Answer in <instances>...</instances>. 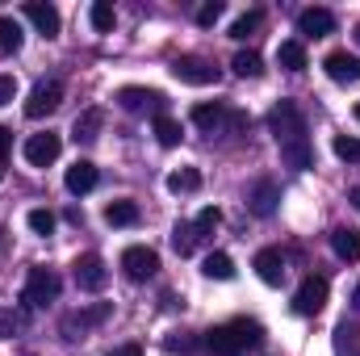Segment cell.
Returning a JSON list of instances; mask_svg holds the SVG:
<instances>
[{
    "label": "cell",
    "mask_w": 360,
    "mask_h": 356,
    "mask_svg": "<svg viewBox=\"0 0 360 356\" xmlns=\"http://www.w3.org/2000/svg\"><path fill=\"white\" fill-rule=\"evenodd\" d=\"M113 356H143V348H139V344H122Z\"/></svg>",
    "instance_id": "f35d334b"
},
{
    "label": "cell",
    "mask_w": 360,
    "mask_h": 356,
    "mask_svg": "<svg viewBox=\"0 0 360 356\" xmlns=\"http://www.w3.org/2000/svg\"><path fill=\"white\" fill-rule=\"evenodd\" d=\"M8 147H13V134L0 126V164H4V155H8Z\"/></svg>",
    "instance_id": "74e56055"
},
{
    "label": "cell",
    "mask_w": 360,
    "mask_h": 356,
    "mask_svg": "<svg viewBox=\"0 0 360 356\" xmlns=\"http://www.w3.org/2000/svg\"><path fill=\"white\" fill-rule=\"evenodd\" d=\"M122 268H126L130 281H147V276L160 272V256H155L151 248H126V252H122Z\"/></svg>",
    "instance_id": "7c38bea8"
},
{
    "label": "cell",
    "mask_w": 360,
    "mask_h": 356,
    "mask_svg": "<svg viewBox=\"0 0 360 356\" xmlns=\"http://www.w3.org/2000/svg\"><path fill=\"white\" fill-rule=\"evenodd\" d=\"M323 68H327V76H331L335 84H360V59L348 55V51H331V55L323 59Z\"/></svg>",
    "instance_id": "5bb4252c"
},
{
    "label": "cell",
    "mask_w": 360,
    "mask_h": 356,
    "mask_svg": "<svg viewBox=\"0 0 360 356\" xmlns=\"http://www.w3.org/2000/svg\"><path fill=\"white\" fill-rule=\"evenodd\" d=\"M21 331V314H13V310H0V340H13Z\"/></svg>",
    "instance_id": "d590c367"
},
{
    "label": "cell",
    "mask_w": 360,
    "mask_h": 356,
    "mask_svg": "<svg viewBox=\"0 0 360 356\" xmlns=\"http://www.w3.org/2000/svg\"><path fill=\"white\" fill-rule=\"evenodd\" d=\"M63 105V84L59 80H38L30 96H25V117L30 122H42V117H51L55 109Z\"/></svg>",
    "instance_id": "3957f363"
},
{
    "label": "cell",
    "mask_w": 360,
    "mask_h": 356,
    "mask_svg": "<svg viewBox=\"0 0 360 356\" xmlns=\"http://www.w3.org/2000/svg\"><path fill=\"white\" fill-rule=\"evenodd\" d=\"M323 306H327V281L323 276H306L297 285V293H293V310L297 314H319Z\"/></svg>",
    "instance_id": "9c48e42d"
},
{
    "label": "cell",
    "mask_w": 360,
    "mask_h": 356,
    "mask_svg": "<svg viewBox=\"0 0 360 356\" xmlns=\"http://www.w3.org/2000/svg\"><path fill=\"white\" fill-rule=\"evenodd\" d=\"M218 222H222V214H218V205H205V210H201V214L193 218V227H197V235H201V239H210V235L218 231Z\"/></svg>",
    "instance_id": "1f68e13d"
},
{
    "label": "cell",
    "mask_w": 360,
    "mask_h": 356,
    "mask_svg": "<svg viewBox=\"0 0 360 356\" xmlns=\"http://www.w3.org/2000/svg\"><path fill=\"white\" fill-rule=\"evenodd\" d=\"M155 139H160L164 147H176L180 139H184V134H180V122L168 117V113H160V117H155Z\"/></svg>",
    "instance_id": "f1b7e54d"
},
{
    "label": "cell",
    "mask_w": 360,
    "mask_h": 356,
    "mask_svg": "<svg viewBox=\"0 0 360 356\" xmlns=\"http://www.w3.org/2000/svg\"><path fill=\"white\" fill-rule=\"evenodd\" d=\"M348 197H352V205H356V210H360V189H352V193H348Z\"/></svg>",
    "instance_id": "ab89813d"
},
{
    "label": "cell",
    "mask_w": 360,
    "mask_h": 356,
    "mask_svg": "<svg viewBox=\"0 0 360 356\" xmlns=\"http://www.w3.org/2000/svg\"><path fill=\"white\" fill-rule=\"evenodd\" d=\"M105 319H109V306H105V302H96V306H89V310H72V314L63 319V327H59V331H63V340H80L84 331H92V327H96V323H105Z\"/></svg>",
    "instance_id": "30bf717a"
},
{
    "label": "cell",
    "mask_w": 360,
    "mask_h": 356,
    "mask_svg": "<svg viewBox=\"0 0 360 356\" xmlns=\"http://www.w3.org/2000/svg\"><path fill=\"white\" fill-rule=\"evenodd\" d=\"M25 17H30V25H34L38 34H46V38H55V34H59V8H55V4L30 0V4H25Z\"/></svg>",
    "instance_id": "e0dca14e"
},
{
    "label": "cell",
    "mask_w": 360,
    "mask_h": 356,
    "mask_svg": "<svg viewBox=\"0 0 360 356\" xmlns=\"http://www.w3.org/2000/svg\"><path fill=\"white\" fill-rule=\"evenodd\" d=\"M252 268H256V276H260L264 285H281V281H285V256H281L276 248H264V252H256Z\"/></svg>",
    "instance_id": "2e32d148"
},
{
    "label": "cell",
    "mask_w": 360,
    "mask_h": 356,
    "mask_svg": "<svg viewBox=\"0 0 360 356\" xmlns=\"http://www.w3.org/2000/svg\"><path fill=\"white\" fill-rule=\"evenodd\" d=\"M72 276H76V285H80L84 293H101L105 281H109V268L101 265V256H80V260L72 265Z\"/></svg>",
    "instance_id": "8fae6325"
},
{
    "label": "cell",
    "mask_w": 360,
    "mask_h": 356,
    "mask_svg": "<svg viewBox=\"0 0 360 356\" xmlns=\"http://www.w3.org/2000/svg\"><path fill=\"white\" fill-rule=\"evenodd\" d=\"M331 151H335L344 164H360V139H352V134H340V139L331 143Z\"/></svg>",
    "instance_id": "d6a6232c"
},
{
    "label": "cell",
    "mask_w": 360,
    "mask_h": 356,
    "mask_svg": "<svg viewBox=\"0 0 360 356\" xmlns=\"http://www.w3.org/2000/svg\"><path fill=\"white\" fill-rule=\"evenodd\" d=\"M197 243H201V235H197L193 222H176V227H172V248H176V256H193Z\"/></svg>",
    "instance_id": "7402d4cb"
},
{
    "label": "cell",
    "mask_w": 360,
    "mask_h": 356,
    "mask_svg": "<svg viewBox=\"0 0 360 356\" xmlns=\"http://www.w3.org/2000/svg\"><path fill=\"white\" fill-rule=\"evenodd\" d=\"M0 51H4V55L21 51V25H17L13 17H0Z\"/></svg>",
    "instance_id": "f546056e"
},
{
    "label": "cell",
    "mask_w": 360,
    "mask_h": 356,
    "mask_svg": "<svg viewBox=\"0 0 360 356\" xmlns=\"http://www.w3.org/2000/svg\"><path fill=\"white\" fill-rule=\"evenodd\" d=\"M260 344H264V327L252 323V319H231V323H222L205 336V348L218 356L248 352V348H260Z\"/></svg>",
    "instance_id": "7a4b0ae2"
},
{
    "label": "cell",
    "mask_w": 360,
    "mask_h": 356,
    "mask_svg": "<svg viewBox=\"0 0 360 356\" xmlns=\"http://www.w3.org/2000/svg\"><path fill=\"white\" fill-rule=\"evenodd\" d=\"M231 68H235V76H243V80H256V76H264V59H260L256 51H239V55L231 59Z\"/></svg>",
    "instance_id": "d4e9b609"
},
{
    "label": "cell",
    "mask_w": 360,
    "mask_h": 356,
    "mask_svg": "<svg viewBox=\"0 0 360 356\" xmlns=\"http://www.w3.org/2000/svg\"><path fill=\"white\" fill-rule=\"evenodd\" d=\"M164 348H168V352H180V356H188V352H197V340H193L188 331H172V336L164 340Z\"/></svg>",
    "instance_id": "836d02e7"
},
{
    "label": "cell",
    "mask_w": 360,
    "mask_h": 356,
    "mask_svg": "<svg viewBox=\"0 0 360 356\" xmlns=\"http://www.w3.org/2000/svg\"><path fill=\"white\" fill-rule=\"evenodd\" d=\"M218 17H222V4H218V0H205V4L197 8V25H201V30H210Z\"/></svg>",
    "instance_id": "e575fe53"
},
{
    "label": "cell",
    "mask_w": 360,
    "mask_h": 356,
    "mask_svg": "<svg viewBox=\"0 0 360 356\" xmlns=\"http://www.w3.org/2000/svg\"><path fill=\"white\" fill-rule=\"evenodd\" d=\"M105 222H109V227H134V222H139V205L126 201V197H122V201H109V205H105Z\"/></svg>",
    "instance_id": "44dd1931"
},
{
    "label": "cell",
    "mask_w": 360,
    "mask_h": 356,
    "mask_svg": "<svg viewBox=\"0 0 360 356\" xmlns=\"http://www.w3.org/2000/svg\"><path fill=\"white\" fill-rule=\"evenodd\" d=\"M356 122H360V105H356Z\"/></svg>",
    "instance_id": "b9f144b4"
},
{
    "label": "cell",
    "mask_w": 360,
    "mask_h": 356,
    "mask_svg": "<svg viewBox=\"0 0 360 356\" xmlns=\"http://www.w3.org/2000/svg\"><path fill=\"white\" fill-rule=\"evenodd\" d=\"M201 272H205L210 281H231V276H235V260H231L226 252H210L205 265H201Z\"/></svg>",
    "instance_id": "603a6c76"
},
{
    "label": "cell",
    "mask_w": 360,
    "mask_h": 356,
    "mask_svg": "<svg viewBox=\"0 0 360 356\" xmlns=\"http://www.w3.org/2000/svg\"><path fill=\"white\" fill-rule=\"evenodd\" d=\"M335 30V13L331 8H302L297 13V34L302 38H327Z\"/></svg>",
    "instance_id": "4fadbf2b"
},
{
    "label": "cell",
    "mask_w": 360,
    "mask_h": 356,
    "mask_svg": "<svg viewBox=\"0 0 360 356\" xmlns=\"http://www.w3.org/2000/svg\"><path fill=\"white\" fill-rule=\"evenodd\" d=\"M126 113H143V109H155V117L164 113V92L155 89H139V84H126V89H117V96H113Z\"/></svg>",
    "instance_id": "52a82bcc"
},
{
    "label": "cell",
    "mask_w": 360,
    "mask_h": 356,
    "mask_svg": "<svg viewBox=\"0 0 360 356\" xmlns=\"http://www.w3.org/2000/svg\"><path fill=\"white\" fill-rule=\"evenodd\" d=\"M276 201H281V189H276V180L260 177L248 184V210L256 214V218H272L276 214Z\"/></svg>",
    "instance_id": "ba28073f"
},
{
    "label": "cell",
    "mask_w": 360,
    "mask_h": 356,
    "mask_svg": "<svg viewBox=\"0 0 360 356\" xmlns=\"http://www.w3.org/2000/svg\"><path fill=\"white\" fill-rule=\"evenodd\" d=\"M260 25H264V13H260V8H248L243 17H235V25H231V38H239V42H243V38H248V34H256Z\"/></svg>",
    "instance_id": "4316f807"
},
{
    "label": "cell",
    "mask_w": 360,
    "mask_h": 356,
    "mask_svg": "<svg viewBox=\"0 0 360 356\" xmlns=\"http://www.w3.org/2000/svg\"><path fill=\"white\" fill-rule=\"evenodd\" d=\"M201 189V172L197 168H180L168 177V193H197Z\"/></svg>",
    "instance_id": "83f0119b"
},
{
    "label": "cell",
    "mask_w": 360,
    "mask_h": 356,
    "mask_svg": "<svg viewBox=\"0 0 360 356\" xmlns=\"http://www.w3.org/2000/svg\"><path fill=\"white\" fill-rule=\"evenodd\" d=\"M89 21H92V30H96V34H109V30H113V21H117V13H113V4H109V0H92Z\"/></svg>",
    "instance_id": "484cf974"
},
{
    "label": "cell",
    "mask_w": 360,
    "mask_h": 356,
    "mask_svg": "<svg viewBox=\"0 0 360 356\" xmlns=\"http://www.w3.org/2000/svg\"><path fill=\"white\" fill-rule=\"evenodd\" d=\"M331 248H335V256H340V260L356 265V260H360V231H356V227H335V231H331Z\"/></svg>",
    "instance_id": "ac0fdd59"
},
{
    "label": "cell",
    "mask_w": 360,
    "mask_h": 356,
    "mask_svg": "<svg viewBox=\"0 0 360 356\" xmlns=\"http://www.w3.org/2000/svg\"><path fill=\"white\" fill-rule=\"evenodd\" d=\"M226 113H231V109H226L222 101H201V105H193V113H188V117H193V126H197V130L214 134V130H222V126H226Z\"/></svg>",
    "instance_id": "9a60e30c"
},
{
    "label": "cell",
    "mask_w": 360,
    "mask_h": 356,
    "mask_svg": "<svg viewBox=\"0 0 360 356\" xmlns=\"http://www.w3.org/2000/svg\"><path fill=\"white\" fill-rule=\"evenodd\" d=\"M172 76H176L180 84H197V89L218 84V68L210 59H201V55H180V59H172Z\"/></svg>",
    "instance_id": "277c9868"
},
{
    "label": "cell",
    "mask_w": 360,
    "mask_h": 356,
    "mask_svg": "<svg viewBox=\"0 0 360 356\" xmlns=\"http://www.w3.org/2000/svg\"><path fill=\"white\" fill-rule=\"evenodd\" d=\"M276 59H281V68H285V72H302V68H306V46H302L297 38H289V42H281Z\"/></svg>",
    "instance_id": "cb8c5ba5"
},
{
    "label": "cell",
    "mask_w": 360,
    "mask_h": 356,
    "mask_svg": "<svg viewBox=\"0 0 360 356\" xmlns=\"http://www.w3.org/2000/svg\"><path fill=\"white\" fill-rule=\"evenodd\" d=\"M356 42H360V25H356Z\"/></svg>",
    "instance_id": "60d3db41"
},
{
    "label": "cell",
    "mask_w": 360,
    "mask_h": 356,
    "mask_svg": "<svg viewBox=\"0 0 360 356\" xmlns=\"http://www.w3.org/2000/svg\"><path fill=\"white\" fill-rule=\"evenodd\" d=\"M63 184H68V193L84 197L89 189H96V164H89V160H76V164L68 168V177H63Z\"/></svg>",
    "instance_id": "d6986e66"
},
{
    "label": "cell",
    "mask_w": 360,
    "mask_h": 356,
    "mask_svg": "<svg viewBox=\"0 0 360 356\" xmlns=\"http://www.w3.org/2000/svg\"><path fill=\"white\" fill-rule=\"evenodd\" d=\"M269 130H272V139H276V147H281V160H285V168H293V172H306V168L314 164L310 134H306V117H302V109H297L293 101H281V105H272Z\"/></svg>",
    "instance_id": "6da1fadb"
},
{
    "label": "cell",
    "mask_w": 360,
    "mask_h": 356,
    "mask_svg": "<svg viewBox=\"0 0 360 356\" xmlns=\"http://www.w3.org/2000/svg\"><path fill=\"white\" fill-rule=\"evenodd\" d=\"M101 126H105V113H101V109H84V113L76 117V126H72V139H76V143H92V139L101 134Z\"/></svg>",
    "instance_id": "ffe728a7"
},
{
    "label": "cell",
    "mask_w": 360,
    "mask_h": 356,
    "mask_svg": "<svg viewBox=\"0 0 360 356\" xmlns=\"http://www.w3.org/2000/svg\"><path fill=\"white\" fill-rule=\"evenodd\" d=\"M21 151H25V164H30V168H46V164H55V160H59L63 143H59V134L42 130V134H30Z\"/></svg>",
    "instance_id": "8992f818"
},
{
    "label": "cell",
    "mask_w": 360,
    "mask_h": 356,
    "mask_svg": "<svg viewBox=\"0 0 360 356\" xmlns=\"http://www.w3.org/2000/svg\"><path fill=\"white\" fill-rule=\"evenodd\" d=\"M25 222H30V231H34V235H42V239H51V235H55V214H51V210H30V214H25Z\"/></svg>",
    "instance_id": "4dcf8cb0"
},
{
    "label": "cell",
    "mask_w": 360,
    "mask_h": 356,
    "mask_svg": "<svg viewBox=\"0 0 360 356\" xmlns=\"http://www.w3.org/2000/svg\"><path fill=\"white\" fill-rule=\"evenodd\" d=\"M13 96H17V80L13 76H0V105H8Z\"/></svg>",
    "instance_id": "8d00e7d4"
},
{
    "label": "cell",
    "mask_w": 360,
    "mask_h": 356,
    "mask_svg": "<svg viewBox=\"0 0 360 356\" xmlns=\"http://www.w3.org/2000/svg\"><path fill=\"white\" fill-rule=\"evenodd\" d=\"M59 289H63V281L51 272V268H30V276H25V302L30 306H51L55 298H59Z\"/></svg>",
    "instance_id": "5b68a950"
}]
</instances>
